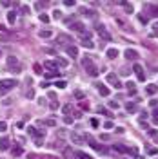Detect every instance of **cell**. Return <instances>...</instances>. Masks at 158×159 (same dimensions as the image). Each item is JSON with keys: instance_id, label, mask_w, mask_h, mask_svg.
Returning <instances> with one entry per match:
<instances>
[{"instance_id": "obj_17", "label": "cell", "mask_w": 158, "mask_h": 159, "mask_svg": "<svg viewBox=\"0 0 158 159\" xmlns=\"http://www.w3.org/2000/svg\"><path fill=\"white\" fill-rule=\"evenodd\" d=\"M73 156H75V159H93L91 156H87L86 152H82V150H77V152H75Z\"/></svg>"}, {"instance_id": "obj_18", "label": "cell", "mask_w": 158, "mask_h": 159, "mask_svg": "<svg viewBox=\"0 0 158 159\" xmlns=\"http://www.w3.org/2000/svg\"><path fill=\"white\" fill-rule=\"evenodd\" d=\"M146 92H147V94H151V96H153V94H156V92H158V87H156L155 83H149V85L146 87Z\"/></svg>"}, {"instance_id": "obj_10", "label": "cell", "mask_w": 158, "mask_h": 159, "mask_svg": "<svg viewBox=\"0 0 158 159\" xmlns=\"http://www.w3.org/2000/svg\"><path fill=\"white\" fill-rule=\"evenodd\" d=\"M97 31H98V34H100V38H106V40H111V36L107 34V31H106V27L104 25H97Z\"/></svg>"}, {"instance_id": "obj_5", "label": "cell", "mask_w": 158, "mask_h": 159, "mask_svg": "<svg viewBox=\"0 0 158 159\" xmlns=\"http://www.w3.org/2000/svg\"><path fill=\"white\" fill-rule=\"evenodd\" d=\"M133 71L136 72V78H138L140 81H146V72H144V69H142V65H138V63H135V65H133Z\"/></svg>"}, {"instance_id": "obj_15", "label": "cell", "mask_w": 158, "mask_h": 159, "mask_svg": "<svg viewBox=\"0 0 158 159\" xmlns=\"http://www.w3.org/2000/svg\"><path fill=\"white\" fill-rule=\"evenodd\" d=\"M71 29L78 31V33H84L86 27H84V24H82V22H73V24H71Z\"/></svg>"}, {"instance_id": "obj_14", "label": "cell", "mask_w": 158, "mask_h": 159, "mask_svg": "<svg viewBox=\"0 0 158 159\" xmlns=\"http://www.w3.org/2000/svg\"><path fill=\"white\" fill-rule=\"evenodd\" d=\"M8 65L9 67H17V71H20V63H18V60L15 56H9L8 58Z\"/></svg>"}, {"instance_id": "obj_1", "label": "cell", "mask_w": 158, "mask_h": 159, "mask_svg": "<svg viewBox=\"0 0 158 159\" xmlns=\"http://www.w3.org/2000/svg\"><path fill=\"white\" fill-rule=\"evenodd\" d=\"M82 65H84L86 72L91 76V78H97V76H98V67L93 63V58L91 56H84V58H82Z\"/></svg>"}, {"instance_id": "obj_3", "label": "cell", "mask_w": 158, "mask_h": 159, "mask_svg": "<svg viewBox=\"0 0 158 159\" xmlns=\"http://www.w3.org/2000/svg\"><path fill=\"white\" fill-rule=\"evenodd\" d=\"M27 132H29L33 137H35L37 141H38V139H42V137L46 136V132H44V130H38V128H35V127H29V128H27Z\"/></svg>"}, {"instance_id": "obj_38", "label": "cell", "mask_w": 158, "mask_h": 159, "mask_svg": "<svg viewBox=\"0 0 158 159\" xmlns=\"http://www.w3.org/2000/svg\"><path fill=\"white\" fill-rule=\"evenodd\" d=\"M124 9H126L127 13H133V5L131 4H124Z\"/></svg>"}, {"instance_id": "obj_61", "label": "cell", "mask_w": 158, "mask_h": 159, "mask_svg": "<svg viewBox=\"0 0 158 159\" xmlns=\"http://www.w3.org/2000/svg\"><path fill=\"white\" fill-rule=\"evenodd\" d=\"M0 56H2V51H0Z\"/></svg>"}, {"instance_id": "obj_2", "label": "cell", "mask_w": 158, "mask_h": 159, "mask_svg": "<svg viewBox=\"0 0 158 159\" xmlns=\"http://www.w3.org/2000/svg\"><path fill=\"white\" fill-rule=\"evenodd\" d=\"M15 87H17V80H0V96H4Z\"/></svg>"}, {"instance_id": "obj_21", "label": "cell", "mask_w": 158, "mask_h": 159, "mask_svg": "<svg viewBox=\"0 0 158 159\" xmlns=\"http://www.w3.org/2000/svg\"><path fill=\"white\" fill-rule=\"evenodd\" d=\"M71 141H73L75 145H82V141H84V139H82L77 132H73V134H71Z\"/></svg>"}, {"instance_id": "obj_40", "label": "cell", "mask_w": 158, "mask_h": 159, "mask_svg": "<svg viewBox=\"0 0 158 159\" xmlns=\"http://www.w3.org/2000/svg\"><path fill=\"white\" fill-rule=\"evenodd\" d=\"M138 20H140L142 24H147V22H149V18H147V16H144V15H140V16H138Z\"/></svg>"}, {"instance_id": "obj_54", "label": "cell", "mask_w": 158, "mask_h": 159, "mask_svg": "<svg viewBox=\"0 0 158 159\" xmlns=\"http://www.w3.org/2000/svg\"><path fill=\"white\" fill-rule=\"evenodd\" d=\"M47 96H49V98H51V100H55V98H57V94H55L53 91H51V92H47Z\"/></svg>"}, {"instance_id": "obj_7", "label": "cell", "mask_w": 158, "mask_h": 159, "mask_svg": "<svg viewBox=\"0 0 158 159\" xmlns=\"http://www.w3.org/2000/svg\"><path fill=\"white\" fill-rule=\"evenodd\" d=\"M113 150L115 152H122V154H129V152H135V148H129V147H124V145H113Z\"/></svg>"}, {"instance_id": "obj_23", "label": "cell", "mask_w": 158, "mask_h": 159, "mask_svg": "<svg viewBox=\"0 0 158 159\" xmlns=\"http://www.w3.org/2000/svg\"><path fill=\"white\" fill-rule=\"evenodd\" d=\"M40 125H46V127H55V125H57V121H55V119H42V121H40Z\"/></svg>"}, {"instance_id": "obj_60", "label": "cell", "mask_w": 158, "mask_h": 159, "mask_svg": "<svg viewBox=\"0 0 158 159\" xmlns=\"http://www.w3.org/2000/svg\"><path fill=\"white\" fill-rule=\"evenodd\" d=\"M135 159H144V157H142V156H136V157H135Z\"/></svg>"}, {"instance_id": "obj_59", "label": "cell", "mask_w": 158, "mask_h": 159, "mask_svg": "<svg viewBox=\"0 0 158 159\" xmlns=\"http://www.w3.org/2000/svg\"><path fill=\"white\" fill-rule=\"evenodd\" d=\"M0 31H6V27H4L2 24H0Z\"/></svg>"}, {"instance_id": "obj_34", "label": "cell", "mask_w": 158, "mask_h": 159, "mask_svg": "<svg viewBox=\"0 0 158 159\" xmlns=\"http://www.w3.org/2000/svg\"><path fill=\"white\" fill-rule=\"evenodd\" d=\"M153 121H155L156 125H158V107L155 109V112H153Z\"/></svg>"}, {"instance_id": "obj_24", "label": "cell", "mask_w": 158, "mask_h": 159, "mask_svg": "<svg viewBox=\"0 0 158 159\" xmlns=\"http://www.w3.org/2000/svg\"><path fill=\"white\" fill-rule=\"evenodd\" d=\"M82 45H84L86 49H93V47H95V44L91 42V40H82Z\"/></svg>"}, {"instance_id": "obj_6", "label": "cell", "mask_w": 158, "mask_h": 159, "mask_svg": "<svg viewBox=\"0 0 158 159\" xmlns=\"http://www.w3.org/2000/svg\"><path fill=\"white\" fill-rule=\"evenodd\" d=\"M86 141H89V145H91V147H93L95 150H100V152H106V148H104V147H100V145H98L97 141H95V139H93V137L89 136V134H86Z\"/></svg>"}, {"instance_id": "obj_56", "label": "cell", "mask_w": 158, "mask_h": 159, "mask_svg": "<svg viewBox=\"0 0 158 159\" xmlns=\"http://www.w3.org/2000/svg\"><path fill=\"white\" fill-rule=\"evenodd\" d=\"M22 13H29V8H27V5H22Z\"/></svg>"}, {"instance_id": "obj_37", "label": "cell", "mask_w": 158, "mask_h": 159, "mask_svg": "<svg viewBox=\"0 0 158 159\" xmlns=\"http://www.w3.org/2000/svg\"><path fill=\"white\" fill-rule=\"evenodd\" d=\"M33 69H35V72H37V74H44V72H42V67H40L38 63H35V67H33Z\"/></svg>"}, {"instance_id": "obj_31", "label": "cell", "mask_w": 158, "mask_h": 159, "mask_svg": "<svg viewBox=\"0 0 158 159\" xmlns=\"http://www.w3.org/2000/svg\"><path fill=\"white\" fill-rule=\"evenodd\" d=\"M126 109L129 110V112H135V110H136V105H135V103H131V101H129L127 105H126Z\"/></svg>"}, {"instance_id": "obj_52", "label": "cell", "mask_w": 158, "mask_h": 159, "mask_svg": "<svg viewBox=\"0 0 158 159\" xmlns=\"http://www.w3.org/2000/svg\"><path fill=\"white\" fill-rule=\"evenodd\" d=\"M66 5H69V8H71V5H75V0H66Z\"/></svg>"}, {"instance_id": "obj_8", "label": "cell", "mask_w": 158, "mask_h": 159, "mask_svg": "<svg viewBox=\"0 0 158 159\" xmlns=\"http://www.w3.org/2000/svg\"><path fill=\"white\" fill-rule=\"evenodd\" d=\"M44 67H46L49 72L58 71V63H57V61H53V60H46V61H44Z\"/></svg>"}, {"instance_id": "obj_45", "label": "cell", "mask_w": 158, "mask_h": 159, "mask_svg": "<svg viewBox=\"0 0 158 159\" xmlns=\"http://www.w3.org/2000/svg\"><path fill=\"white\" fill-rule=\"evenodd\" d=\"M80 107L84 109V110H89V103H86V101H80Z\"/></svg>"}, {"instance_id": "obj_57", "label": "cell", "mask_w": 158, "mask_h": 159, "mask_svg": "<svg viewBox=\"0 0 158 159\" xmlns=\"http://www.w3.org/2000/svg\"><path fill=\"white\" fill-rule=\"evenodd\" d=\"M27 159H37V154H27Z\"/></svg>"}, {"instance_id": "obj_35", "label": "cell", "mask_w": 158, "mask_h": 159, "mask_svg": "<svg viewBox=\"0 0 158 159\" xmlns=\"http://www.w3.org/2000/svg\"><path fill=\"white\" fill-rule=\"evenodd\" d=\"M98 112H100V114H106V116H109V117H113V116L109 114V112H107V110H106L104 107H98Z\"/></svg>"}, {"instance_id": "obj_46", "label": "cell", "mask_w": 158, "mask_h": 159, "mask_svg": "<svg viewBox=\"0 0 158 159\" xmlns=\"http://www.w3.org/2000/svg\"><path fill=\"white\" fill-rule=\"evenodd\" d=\"M66 85H67V83H66V81H57V87H58V89H64Z\"/></svg>"}, {"instance_id": "obj_43", "label": "cell", "mask_w": 158, "mask_h": 159, "mask_svg": "<svg viewBox=\"0 0 158 159\" xmlns=\"http://www.w3.org/2000/svg\"><path fill=\"white\" fill-rule=\"evenodd\" d=\"M57 63L62 65V67H67V61H66V60H58V58H57Z\"/></svg>"}, {"instance_id": "obj_33", "label": "cell", "mask_w": 158, "mask_h": 159, "mask_svg": "<svg viewBox=\"0 0 158 159\" xmlns=\"http://www.w3.org/2000/svg\"><path fill=\"white\" fill-rule=\"evenodd\" d=\"M38 18H40V22H44V24H47V22H49V16H47V15H44V13H42V15H40Z\"/></svg>"}, {"instance_id": "obj_29", "label": "cell", "mask_w": 158, "mask_h": 159, "mask_svg": "<svg viewBox=\"0 0 158 159\" xmlns=\"http://www.w3.org/2000/svg\"><path fill=\"white\" fill-rule=\"evenodd\" d=\"M62 110H64V114H69L71 110H73V105H71V103H67V105L62 107Z\"/></svg>"}, {"instance_id": "obj_22", "label": "cell", "mask_w": 158, "mask_h": 159, "mask_svg": "<svg viewBox=\"0 0 158 159\" xmlns=\"http://www.w3.org/2000/svg\"><path fill=\"white\" fill-rule=\"evenodd\" d=\"M8 22L13 25V24H15L17 22V13L15 11H11V13H8Z\"/></svg>"}, {"instance_id": "obj_49", "label": "cell", "mask_w": 158, "mask_h": 159, "mask_svg": "<svg viewBox=\"0 0 158 159\" xmlns=\"http://www.w3.org/2000/svg\"><path fill=\"white\" fill-rule=\"evenodd\" d=\"M153 29H155V31H153V34H155V36H158V22L153 25Z\"/></svg>"}, {"instance_id": "obj_9", "label": "cell", "mask_w": 158, "mask_h": 159, "mask_svg": "<svg viewBox=\"0 0 158 159\" xmlns=\"http://www.w3.org/2000/svg\"><path fill=\"white\" fill-rule=\"evenodd\" d=\"M57 44H62V45L71 44V36H67V34H58L57 36Z\"/></svg>"}, {"instance_id": "obj_42", "label": "cell", "mask_w": 158, "mask_h": 159, "mask_svg": "<svg viewBox=\"0 0 158 159\" xmlns=\"http://www.w3.org/2000/svg\"><path fill=\"white\" fill-rule=\"evenodd\" d=\"M75 98H77V100H84V94H82L80 91H77V92H75Z\"/></svg>"}, {"instance_id": "obj_47", "label": "cell", "mask_w": 158, "mask_h": 159, "mask_svg": "<svg viewBox=\"0 0 158 159\" xmlns=\"http://www.w3.org/2000/svg\"><path fill=\"white\" fill-rule=\"evenodd\" d=\"M113 127H115V125H113L111 121H106V123H104V128H113Z\"/></svg>"}, {"instance_id": "obj_26", "label": "cell", "mask_w": 158, "mask_h": 159, "mask_svg": "<svg viewBox=\"0 0 158 159\" xmlns=\"http://www.w3.org/2000/svg\"><path fill=\"white\" fill-rule=\"evenodd\" d=\"M44 76H46V78H58L60 72H58V71H53V72H44Z\"/></svg>"}, {"instance_id": "obj_27", "label": "cell", "mask_w": 158, "mask_h": 159, "mask_svg": "<svg viewBox=\"0 0 158 159\" xmlns=\"http://www.w3.org/2000/svg\"><path fill=\"white\" fill-rule=\"evenodd\" d=\"M126 87H127V91H129V94H131V96H135V94H136V91H135V83H131V81H129Z\"/></svg>"}, {"instance_id": "obj_13", "label": "cell", "mask_w": 158, "mask_h": 159, "mask_svg": "<svg viewBox=\"0 0 158 159\" xmlns=\"http://www.w3.org/2000/svg\"><path fill=\"white\" fill-rule=\"evenodd\" d=\"M66 51H67V54H69V56H73V58H77L78 56V49L75 45H67L66 47Z\"/></svg>"}, {"instance_id": "obj_11", "label": "cell", "mask_w": 158, "mask_h": 159, "mask_svg": "<svg viewBox=\"0 0 158 159\" xmlns=\"http://www.w3.org/2000/svg\"><path fill=\"white\" fill-rule=\"evenodd\" d=\"M80 13H82V15H86V16H89V18H97V11H93V9L80 8Z\"/></svg>"}, {"instance_id": "obj_51", "label": "cell", "mask_w": 158, "mask_h": 159, "mask_svg": "<svg viewBox=\"0 0 158 159\" xmlns=\"http://www.w3.org/2000/svg\"><path fill=\"white\" fill-rule=\"evenodd\" d=\"M8 128V125H6V121H0V130H6Z\"/></svg>"}, {"instance_id": "obj_41", "label": "cell", "mask_w": 158, "mask_h": 159, "mask_svg": "<svg viewBox=\"0 0 158 159\" xmlns=\"http://www.w3.org/2000/svg\"><path fill=\"white\" fill-rule=\"evenodd\" d=\"M64 123H67V125H71V123H73V117H71V116H66V117H64Z\"/></svg>"}, {"instance_id": "obj_36", "label": "cell", "mask_w": 158, "mask_h": 159, "mask_svg": "<svg viewBox=\"0 0 158 159\" xmlns=\"http://www.w3.org/2000/svg\"><path fill=\"white\" fill-rule=\"evenodd\" d=\"M147 152H149L151 156H156V154H158V148H156V147H151V148L147 150Z\"/></svg>"}, {"instance_id": "obj_20", "label": "cell", "mask_w": 158, "mask_h": 159, "mask_svg": "<svg viewBox=\"0 0 158 159\" xmlns=\"http://www.w3.org/2000/svg\"><path fill=\"white\" fill-rule=\"evenodd\" d=\"M107 58H111V60H115V58H118V49H107Z\"/></svg>"}, {"instance_id": "obj_48", "label": "cell", "mask_w": 158, "mask_h": 159, "mask_svg": "<svg viewBox=\"0 0 158 159\" xmlns=\"http://www.w3.org/2000/svg\"><path fill=\"white\" fill-rule=\"evenodd\" d=\"M109 107H111V109H118V103H116V101H109Z\"/></svg>"}, {"instance_id": "obj_55", "label": "cell", "mask_w": 158, "mask_h": 159, "mask_svg": "<svg viewBox=\"0 0 158 159\" xmlns=\"http://www.w3.org/2000/svg\"><path fill=\"white\" fill-rule=\"evenodd\" d=\"M91 125L93 127H98V119H91Z\"/></svg>"}, {"instance_id": "obj_53", "label": "cell", "mask_w": 158, "mask_h": 159, "mask_svg": "<svg viewBox=\"0 0 158 159\" xmlns=\"http://www.w3.org/2000/svg\"><path fill=\"white\" fill-rule=\"evenodd\" d=\"M149 105H151V107H156V105H158V101H156V100H151V101H149Z\"/></svg>"}, {"instance_id": "obj_25", "label": "cell", "mask_w": 158, "mask_h": 159, "mask_svg": "<svg viewBox=\"0 0 158 159\" xmlns=\"http://www.w3.org/2000/svg\"><path fill=\"white\" fill-rule=\"evenodd\" d=\"M11 154L15 156V157H18V156H22V148H20V147H13V150H11Z\"/></svg>"}, {"instance_id": "obj_58", "label": "cell", "mask_w": 158, "mask_h": 159, "mask_svg": "<svg viewBox=\"0 0 158 159\" xmlns=\"http://www.w3.org/2000/svg\"><path fill=\"white\" fill-rule=\"evenodd\" d=\"M153 137H155V143H158V132H156V134H155Z\"/></svg>"}, {"instance_id": "obj_50", "label": "cell", "mask_w": 158, "mask_h": 159, "mask_svg": "<svg viewBox=\"0 0 158 159\" xmlns=\"http://www.w3.org/2000/svg\"><path fill=\"white\" fill-rule=\"evenodd\" d=\"M49 107H51V110H57V109H58V103H57V101H53Z\"/></svg>"}, {"instance_id": "obj_16", "label": "cell", "mask_w": 158, "mask_h": 159, "mask_svg": "<svg viewBox=\"0 0 158 159\" xmlns=\"http://www.w3.org/2000/svg\"><path fill=\"white\" fill-rule=\"evenodd\" d=\"M126 58L127 60H136V58H138V53H136L135 49H127L126 51Z\"/></svg>"}, {"instance_id": "obj_44", "label": "cell", "mask_w": 158, "mask_h": 159, "mask_svg": "<svg viewBox=\"0 0 158 159\" xmlns=\"http://www.w3.org/2000/svg\"><path fill=\"white\" fill-rule=\"evenodd\" d=\"M120 74H122V76H127V74H129V69H127V67H122Z\"/></svg>"}, {"instance_id": "obj_30", "label": "cell", "mask_w": 158, "mask_h": 159, "mask_svg": "<svg viewBox=\"0 0 158 159\" xmlns=\"http://www.w3.org/2000/svg\"><path fill=\"white\" fill-rule=\"evenodd\" d=\"M147 9L153 13V16H158V8H156V5H147Z\"/></svg>"}, {"instance_id": "obj_28", "label": "cell", "mask_w": 158, "mask_h": 159, "mask_svg": "<svg viewBox=\"0 0 158 159\" xmlns=\"http://www.w3.org/2000/svg\"><path fill=\"white\" fill-rule=\"evenodd\" d=\"M38 36H40V38H49V36H51V31H49V29L40 31V33H38Z\"/></svg>"}, {"instance_id": "obj_19", "label": "cell", "mask_w": 158, "mask_h": 159, "mask_svg": "<svg viewBox=\"0 0 158 159\" xmlns=\"http://www.w3.org/2000/svg\"><path fill=\"white\" fill-rule=\"evenodd\" d=\"M97 87H98V92H100L102 96H109V89H107L106 85H102V83H97Z\"/></svg>"}, {"instance_id": "obj_12", "label": "cell", "mask_w": 158, "mask_h": 159, "mask_svg": "<svg viewBox=\"0 0 158 159\" xmlns=\"http://www.w3.org/2000/svg\"><path fill=\"white\" fill-rule=\"evenodd\" d=\"M0 150H9V137H0Z\"/></svg>"}, {"instance_id": "obj_32", "label": "cell", "mask_w": 158, "mask_h": 159, "mask_svg": "<svg viewBox=\"0 0 158 159\" xmlns=\"http://www.w3.org/2000/svg\"><path fill=\"white\" fill-rule=\"evenodd\" d=\"M38 159H58V157L51 156V154H44V156H38Z\"/></svg>"}, {"instance_id": "obj_39", "label": "cell", "mask_w": 158, "mask_h": 159, "mask_svg": "<svg viewBox=\"0 0 158 159\" xmlns=\"http://www.w3.org/2000/svg\"><path fill=\"white\" fill-rule=\"evenodd\" d=\"M60 16H62V13H60L58 9H57V11H53V18H55V20H58Z\"/></svg>"}, {"instance_id": "obj_4", "label": "cell", "mask_w": 158, "mask_h": 159, "mask_svg": "<svg viewBox=\"0 0 158 159\" xmlns=\"http://www.w3.org/2000/svg\"><path fill=\"white\" fill-rule=\"evenodd\" d=\"M106 80H107V81H109V83H111V85H115L116 89H122V83H120V80H118V76H116V74H113V72H109Z\"/></svg>"}]
</instances>
